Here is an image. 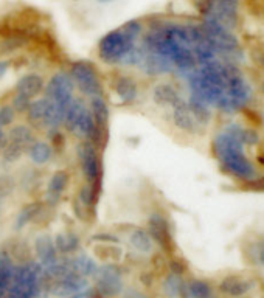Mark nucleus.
<instances>
[{"mask_svg": "<svg viewBox=\"0 0 264 298\" xmlns=\"http://www.w3.org/2000/svg\"><path fill=\"white\" fill-rule=\"evenodd\" d=\"M244 145L246 143L241 137V127L229 126L224 132H221L215 138L213 149L222 168L230 176L238 179H252L255 174V168L246 157L243 151Z\"/></svg>", "mask_w": 264, "mask_h": 298, "instance_id": "f257e3e1", "label": "nucleus"}, {"mask_svg": "<svg viewBox=\"0 0 264 298\" xmlns=\"http://www.w3.org/2000/svg\"><path fill=\"white\" fill-rule=\"evenodd\" d=\"M135 39L129 37L121 28L106 33L98 42V56L107 65L121 64L128 53L137 45Z\"/></svg>", "mask_w": 264, "mask_h": 298, "instance_id": "f03ea898", "label": "nucleus"}, {"mask_svg": "<svg viewBox=\"0 0 264 298\" xmlns=\"http://www.w3.org/2000/svg\"><path fill=\"white\" fill-rule=\"evenodd\" d=\"M68 75L72 76L75 87H78V90L84 96L93 98V96L103 95V82L93 62L84 61V59L75 61L70 65Z\"/></svg>", "mask_w": 264, "mask_h": 298, "instance_id": "7ed1b4c3", "label": "nucleus"}, {"mask_svg": "<svg viewBox=\"0 0 264 298\" xmlns=\"http://www.w3.org/2000/svg\"><path fill=\"white\" fill-rule=\"evenodd\" d=\"M78 159H79L81 173L86 179V183H89V185H92L96 191L101 193L103 163H101L100 154H98V148L87 140L81 141L78 146Z\"/></svg>", "mask_w": 264, "mask_h": 298, "instance_id": "20e7f679", "label": "nucleus"}, {"mask_svg": "<svg viewBox=\"0 0 264 298\" xmlns=\"http://www.w3.org/2000/svg\"><path fill=\"white\" fill-rule=\"evenodd\" d=\"M75 82L68 72H58L48 79V82H45L44 96L65 113L68 104L75 98Z\"/></svg>", "mask_w": 264, "mask_h": 298, "instance_id": "39448f33", "label": "nucleus"}, {"mask_svg": "<svg viewBox=\"0 0 264 298\" xmlns=\"http://www.w3.org/2000/svg\"><path fill=\"white\" fill-rule=\"evenodd\" d=\"M96 289L104 297H117L123 292L121 271L115 264H104L96 271Z\"/></svg>", "mask_w": 264, "mask_h": 298, "instance_id": "423d86ee", "label": "nucleus"}, {"mask_svg": "<svg viewBox=\"0 0 264 298\" xmlns=\"http://www.w3.org/2000/svg\"><path fill=\"white\" fill-rule=\"evenodd\" d=\"M148 233L151 235L152 241L159 244L163 250H171L173 236L170 230V224L160 213H152L148 218Z\"/></svg>", "mask_w": 264, "mask_h": 298, "instance_id": "0eeeda50", "label": "nucleus"}, {"mask_svg": "<svg viewBox=\"0 0 264 298\" xmlns=\"http://www.w3.org/2000/svg\"><path fill=\"white\" fill-rule=\"evenodd\" d=\"M173 123L179 131L187 132V134L198 132L201 127V124L193 117L187 101H184V99L173 107Z\"/></svg>", "mask_w": 264, "mask_h": 298, "instance_id": "6e6552de", "label": "nucleus"}, {"mask_svg": "<svg viewBox=\"0 0 264 298\" xmlns=\"http://www.w3.org/2000/svg\"><path fill=\"white\" fill-rule=\"evenodd\" d=\"M86 288V280L84 277H81L78 274H72L68 275L67 278L62 280H56L50 286V292L54 297H72L79 294L82 289Z\"/></svg>", "mask_w": 264, "mask_h": 298, "instance_id": "1a4fd4ad", "label": "nucleus"}, {"mask_svg": "<svg viewBox=\"0 0 264 298\" xmlns=\"http://www.w3.org/2000/svg\"><path fill=\"white\" fill-rule=\"evenodd\" d=\"M34 252L37 255L39 264L45 267H50L58 261V250L54 247V241L48 235H39L34 241Z\"/></svg>", "mask_w": 264, "mask_h": 298, "instance_id": "9d476101", "label": "nucleus"}, {"mask_svg": "<svg viewBox=\"0 0 264 298\" xmlns=\"http://www.w3.org/2000/svg\"><path fill=\"white\" fill-rule=\"evenodd\" d=\"M114 92L121 104H132L138 98V84L129 75H121L114 82Z\"/></svg>", "mask_w": 264, "mask_h": 298, "instance_id": "9b49d317", "label": "nucleus"}, {"mask_svg": "<svg viewBox=\"0 0 264 298\" xmlns=\"http://www.w3.org/2000/svg\"><path fill=\"white\" fill-rule=\"evenodd\" d=\"M68 173L64 171V169H59V171H54L48 180L47 185V193H45V202L48 205H56L68 185Z\"/></svg>", "mask_w": 264, "mask_h": 298, "instance_id": "f8f14e48", "label": "nucleus"}, {"mask_svg": "<svg viewBox=\"0 0 264 298\" xmlns=\"http://www.w3.org/2000/svg\"><path fill=\"white\" fill-rule=\"evenodd\" d=\"M152 101L157 106H170L174 107L177 103L182 101L179 90L170 82H159L157 86L152 89Z\"/></svg>", "mask_w": 264, "mask_h": 298, "instance_id": "ddd939ff", "label": "nucleus"}, {"mask_svg": "<svg viewBox=\"0 0 264 298\" xmlns=\"http://www.w3.org/2000/svg\"><path fill=\"white\" fill-rule=\"evenodd\" d=\"M45 81L44 76L39 73H26L16 82V92L30 96L31 99L36 98L39 93L44 92Z\"/></svg>", "mask_w": 264, "mask_h": 298, "instance_id": "4468645a", "label": "nucleus"}, {"mask_svg": "<svg viewBox=\"0 0 264 298\" xmlns=\"http://www.w3.org/2000/svg\"><path fill=\"white\" fill-rule=\"evenodd\" d=\"M89 109L92 112V117L95 120L96 124V129H103V131H109V106L107 101L104 99L103 95L98 96H93L90 98V103H89Z\"/></svg>", "mask_w": 264, "mask_h": 298, "instance_id": "2eb2a0df", "label": "nucleus"}, {"mask_svg": "<svg viewBox=\"0 0 264 298\" xmlns=\"http://www.w3.org/2000/svg\"><path fill=\"white\" fill-rule=\"evenodd\" d=\"M9 143H14L22 146L23 149H28V146L36 140L34 131L28 124H14L11 126V129L6 134Z\"/></svg>", "mask_w": 264, "mask_h": 298, "instance_id": "dca6fc26", "label": "nucleus"}, {"mask_svg": "<svg viewBox=\"0 0 264 298\" xmlns=\"http://www.w3.org/2000/svg\"><path fill=\"white\" fill-rule=\"evenodd\" d=\"M86 107H87V104L84 103V99H81V98H73L72 99V103L68 104V107H67V110L64 113V121H62V126H64V129L67 132L72 134L76 121L79 120L81 113L86 110Z\"/></svg>", "mask_w": 264, "mask_h": 298, "instance_id": "f3484780", "label": "nucleus"}, {"mask_svg": "<svg viewBox=\"0 0 264 298\" xmlns=\"http://www.w3.org/2000/svg\"><path fill=\"white\" fill-rule=\"evenodd\" d=\"M68 263H70V267H72L73 272H76L78 275L84 277V278L86 277H95L96 271H98V264L84 253L76 255L75 258L68 260Z\"/></svg>", "mask_w": 264, "mask_h": 298, "instance_id": "a211bd4d", "label": "nucleus"}, {"mask_svg": "<svg viewBox=\"0 0 264 298\" xmlns=\"http://www.w3.org/2000/svg\"><path fill=\"white\" fill-rule=\"evenodd\" d=\"M219 289L229 297H243L244 294L249 292L250 283L238 277H227L226 280L221 281Z\"/></svg>", "mask_w": 264, "mask_h": 298, "instance_id": "6ab92c4d", "label": "nucleus"}, {"mask_svg": "<svg viewBox=\"0 0 264 298\" xmlns=\"http://www.w3.org/2000/svg\"><path fill=\"white\" fill-rule=\"evenodd\" d=\"M28 155L34 165H45L53 155V148L42 140H34L28 146Z\"/></svg>", "mask_w": 264, "mask_h": 298, "instance_id": "aec40b11", "label": "nucleus"}, {"mask_svg": "<svg viewBox=\"0 0 264 298\" xmlns=\"http://www.w3.org/2000/svg\"><path fill=\"white\" fill-rule=\"evenodd\" d=\"M54 247H56L58 252L61 253H73L79 249L81 246V239L76 233L72 232H64L54 236Z\"/></svg>", "mask_w": 264, "mask_h": 298, "instance_id": "412c9836", "label": "nucleus"}, {"mask_svg": "<svg viewBox=\"0 0 264 298\" xmlns=\"http://www.w3.org/2000/svg\"><path fill=\"white\" fill-rule=\"evenodd\" d=\"M129 243L140 253H151L152 247H154V241L145 229H134L129 235Z\"/></svg>", "mask_w": 264, "mask_h": 298, "instance_id": "4be33fe9", "label": "nucleus"}, {"mask_svg": "<svg viewBox=\"0 0 264 298\" xmlns=\"http://www.w3.org/2000/svg\"><path fill=\"white\" fill-rule=\"evenodd\" d=\"M48 99L45 96L39 98V99H33L30 107L26 109V117H28L30 123L37 124V126H42L44 118L47 115V109H48Z\"/></svg>", "mask_w": 264, "mask_h": 298, "instance_id": "5701e85b", "label": "nucleus"}, {"mask_svg": "<svg viewBox=\"0 0 264 298\" xmlns=\"http://www.w3.org/2000/svg\"><path fill=\"white\" fill-rule=\"evenodd\" d=\"M42 211V202H31L26 204L25 207H22V210L19 211V215L16 216V229L20 230L26 224H30L31 221H34L39 213Z\"/></svg>", "mask_w": 264, "mask_h": 298, "instance_id": "b1692460", "label": "nucleus"}, {"mask_svg": "<svg viewBox=\"0 0 264 298\" xmlns=\"http://www.w3.org/2000/svg\"><path fill=\"white\" fill-rule=\"evenodd\" d=\"M100 194L101 193L96 191L92 185H89V183H84V185H82V188L79 190V193H78V199H76V201L90 213L96 207V202H98Z\"/></svg>", "mask_w": 264, "mask_h": 298, "instance_id": "393cba45", "label": "nucleus"}, {"mask_svg": "<svg viewBox=\"0 0 264 298\" xmlns=\"http://www.w3.org/2000/svg\"><path fill=\"white\" fill-rule=\"evenodd\" d=\"M187 298H213V291L205 281L194 280L187 288Z\"/></svg>", "mask_w": 264, "mask_h": 298, "instance_id": "a878e982", "label": "nucleus"}, {"mask_svg": "<svg viewBox=\"0 0 264 298\" xmlns=\"http://www.w3.org/2000/svg\"><path fill=\"white\" fill-rule=\"evenodd\" d=\"M163 289H165V292L168 294L171 298L179 297L180 294L184 292V283H182V278H180L179 275L170 274L168 277H166L165 283H163Z\"/></svg>", "mask_w": 264, "mask_h": 298, "instance_id": "bb28decb", "label": "nucleus"}, {"mask_svg": "<svg viewBox=\"0 0 264 298\" xmlns=\"http://www.w3.org/2000/svg\"><path fill=\"white\" fill-rule=\"evenodd\" d=\"M23 148L22 146H19V145H14V143H6V146L2 149V157H3V160L5 162H9V163H14V162H17L22 155H23Z\"/></svg>", "mask_w": 264, "mask_h": 298, "instance_id": "cd10ccee", "label": "nucleus"}, {"mask_svg": "<svg viewBox=\"0 0 264 298\" xmlns=\"http://www.w3.org/2000/svg\"><path fill=\"white\" fill-rule=\"evenodd\" d=\"M16 110L12 109V106L9 104H5L0 107V127H8L14 123L16 120Z\"/></svg>", "mask_w": 264, "mask_h": 298, "instance_id": "c85d7f7f", "label": "nucleus"}, {"mask_svg": "<svg viewBox=\"0 0 264 298\" xmlns=\"http://www.w3.org/2000/svg\"><path fill=\"white\" fill-rule=\"evenodd\" d=\"M31 101H33V99L30 96L16 92V96L12 98V101H11L12 104L11 106H12V109H14L16 112H26V109L30 107Z\"/></svg>", "mask_w": 264, "mask_h": 298, "instance_id": "c756f323", "label": "nucleus"}, {"mask_svg": "<svg viewBox=\"0 0 264 298\" xmlns=\"http://www.w3.org/2000/svg\"><path fill=\"white\" fill-rule=\"evenodd\" d=\"M92 239L95 243H101V244H115L118 243V238L115 235H110V233H98V235H93Z\"/></svg>", "mask_w": 264, "mask_h": 298, "instance_id": "7c9ffc66", "label": "nucleus"}, {"mask_svg": "<svg viewBox=\"0 0 264 298\" xmlns=\"http://www.w3.org/2000/svg\"><path fill=\"white\" fill-rule=\"evenodd\" d=\"M170 271L174 275L182 277V274L185 272V264L180 260H173V261H170Z\"/></svg>", "mask_w": 264, "mask_h": 298, "instance_id": "2f4dec72", "label": "nucleus"}, {"mask_svg": "<svg viewBox=\"0 0 264 298\" xmlns=\"http://www.w3.org/2000/svg\"><path fill=\"white\" fill-rule=\"evenodd\" d=\"M8 68H9V61H5V59H0V79H2L6 72H8Z\"/></svg>", "mask_w": 264, "mask_h": 298, "instance_id": "473e14b6", "label": "nucleus"}, {"mask_svg": "<svg viewBox=\"0 0 264 298\" xmlns=\"http://www.w3.org/2000/svg\"><path fill=\"white\" fill-rule=\"evenodd\" d=\"M6 143H8V137L3 131V127H0V152H2V149L6 146Z\"/></svg>", "mask_w": 264, "mask_h": 298, "instance_id": "72a5a7b5", "label": "nucleus"}, {"mask_svg": "<svg viewBox=\"0 0 264 298\" xmlns=\"http://www.w3.org/2000/svg\"><path fill=\"white\" fill-rule=\"evenodd\" d=\"M126 298H145V297H143L142 294L135 292V291H129L128 295H126Z\"/></svg>", "mask_w": 264, "mask_h": 298, "instance_id": "f704fd0d", "label": "nucleus"}, {"mask_svg": "<svg viewBox=\"0 0 264 298\" xmlns=\"http://www.w3.org/2000/svg\"><path fill=\"white\" fill-rule=\"evenodd\" d=\"M260 261H261V264L264 266V247L260 250Z\"/></svg>", "mask_w": 264, "mask_h": 298, "instance_id": "c9c22d12", "label": "nucleus"}, {"mask_svg": "<svg viewBox=\"0 0 264 298\" xmlns=\"http://www.w3.org/2000/svg\"><path fill=\"white\" fill-rule=\"evenodd\" d=\"M100 3H110V2H114V0H98Z\"/></svg>", "mask_w": 264, "mask_h": 298, "instance_id": "e433bc0d", "label": "nucleus"}, {"mask_svg": "<svg viewBox=\"0 0 264 298\" xmlns=\"http://www.w3.org/2000/svg\"><path fill=\"white\" fill-rule=\"evenodd\" d=\"M3 298H6V297H3Z\"/></svg>", "mask_w": 264, "mask_h": 298, "instance_id": "4c0bfd02", "label": "nucleus"}]
</instances>
